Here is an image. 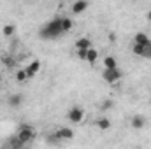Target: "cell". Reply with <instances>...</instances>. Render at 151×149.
Listing matches in <instances>:
<instances>
[{"instance_id":"6da1fadb","label":"cell","mask_w":151,"mask_h":149,"mask_svg":"<svg viewBox=\"0 0 151 149\" xmlns=\"http://www.w3.org/2000/svg\"><path fill=\"white\" fill-rule=\"evenodd\" d=\"M62 34H63V32H62V18L51 19V21L46 23V25L40 28V32H39L40 39H56L58 35H62Z\"/></svg>"},{"instance_id":"7a4b0ae2","label":"cell","mask_w":151,"mask_h":149,"mask_svg":"<svg viewBox=\"0 0 151 149\" xmlns=\"http://www.w3.org/2000/svg\"><path fill=\"white\" fill-rule=\"evenodd\" d=\"M19 140H21V144L25 146V144H28V142H32L34 139H35V130H32L28 125H21V128L18 130V135H16Z\"/></svg>"},{"instance_id":"3957f363","label":"cell","mask_w":151,"mask_h":149,"mask_svg":"<svg viewBox=\"0 0 151 149\" xmlns=\"http://www.w3.org/2000/svg\"><path fill=\"white\" fill-rule=\"evenodd\" d=\"M102 79H104L106 82H109V84H114V82H118V81L121 79V72H119V69H111V70H106V69H104Z\"/></svg>"},{"instance_id":"277c9868","label":"cell","mask_w":151,"mask_h":149,"mask_svg":"<svg viewBox=\"0 0 151 149\" xmlns=\"http://www.w3.org/2000/svg\"><path fill=\"white\" fill-rule=\"evenodd\" d=\"M67 117H69V121L70 123H74V125H79L83 119H84V111L81 109V107H72L69 114H67Z\"/></svg>"},{"instance_id":"5b68a950","label":"cell","mask_w":151,"mask_h":149,"mask_svg":"<svg viewBox=\"0 0 151 149\" xmlns=\"http://www.w3.org/2000/svg\"><path fill=\"white\" fill-rule=\"evenodd\" d=\"M134 44H137V46H142V47H148L151 44V39L148 37V34H144V32H139V34H135V37H134Z\"/></svg>"},{"instance_id":"8992f818","label":"cell","mask_w":151,"mask_h":149,"mask_svg":"<svg viewBox=\"0 0 151 149\" xmlns=\"http://www.w3.org/2000/svg\"><path fill=\"white\" fill-rule=\"evenodd\" d=\"M56 133H58V137H60L62 140H72V139H74V130L69 128V126H62Z\"/></svg>"},{"instance_id":"52a82bcc","label":"cell","mask_w":151,"mask_h":149,"mask_svg":"<svg viewBox=\"0 0 151 149\" xmlns=\"http://www.w3.org/2000/svg\"><path fill=\"white\" fill-rule=\"evenodd\" d=\"M39 70H40V62H39V60H34V62H32V63L25 69V72H27V75H28V77H34Z\"/></svg>"},{"instance_id":"ba28073f","label":"cell","mask_w":151,"mask_h":149,"mask_svg":"<svg viewBox=\"0 0 151 149\" xmlns=\"http://www.w3.org/2000/svg\"><path fill=\"white\" fill-rule=\"evenodd\" d=\"M93 46H91V40L88 37H81V39H77L76 40V49H91Z\"/></svg>"},{"instance_id":"9c48e42d","label":"cell","mask_w":151,"mask_h":149,"mask_svg":"<svg viewBox=\"0 0 151 149\" xmlns=\"http://www.w3.org/2000/svg\"><path fill=\"white\" fill-rule=\"evenodd\" d=\"M88 5H90V4H88L86 0H77L74 5H72V12H74V14H81V12H84V11L88 9Z\"/></svg>"},{"instance_id":"30bf717a","label":"cell","mask_w":151,"mask_h":149,"mask_svg":"<svg viewBox=\"0 0 151 149\" xmlns=\"http://www.w3.org/2000/svg\"><path fill=\"white\" fill-rule=\"evenodd\" d=\"M144 126H146V119H144L142 116H134V117H132V128L141 130V128H144Z\"/></svg>"},{"instance_id":"8fae6325","label":"cell","mask_w":151,"mask_h":149,"mask_svg":"<svg viewBox=\"0 0 151 149\" xmlns=\"http://www.w3.org/2000/svg\"><path fill=\"white\" fill-rule=\"evenodd\" d=\"M104 69H106V70L118 69V62H116L114 56H106V58H104Z\"/></svg>"},{"instance_id":"7c38bea8","label":"cell","mask_w":151,"mask_h":149,"mask_svg":"<svg viewBox=\"0 0 151 149\" xmlns=\"http://www.w3.org/2000/svg\"><path fill=\"white\" fill-rule=\"evenodd\" d=\"M72 27H74V21L70 18H62V32L63 34H69L72 30Z\"/></svg>"},{"instance_id":"4fadbf2b","label":"cell","mask_w":151,"mask_h":149,"mask_svg":"<svg viewBox=\"0 0 151 149\" xmlns=\"http://www.w3.org/2000/svg\"><path fill=\"white\" fill-rule=\"evenodd\" d=\"M21 102H23V97L21 95H11L9 97V105L11 107H19Z\"/></svg>"},{"instance_id":"5bb4252c","label":"cell","mask_w":151,"mask_h":149,"mask_svg":"<svg viewBox=\"0 0 151 149\" xmlns=\"http://www.w3.org/2000/svg\"><path fill=\"white\" fill-rule=\"evenodd\" d=\"M95 125H97L100 130H109V128H111V121H109L107 117H100V119H97Z\"/></svg>"},{"instance_id":"9a60e30c","label":"cell","mask_w":151,"mask_h":149,"mask_svg":"<svg viewBox=\"0 0 151 149\" xmlns=\"http://www.w3.org/2000/svg\"><path fill=\"white\" fill-rule=\"evenodd\" d=\"M14 32H16V27H14V25H11V23L4 25V30H2V34H4L5 37H11V35H14Z\"/></svg>"},{"instance_id":"2e32d148","label":"cell","mask_w":151,"mask_h":149,"mask_svg":"<svg viewBox=\"0 0 151 149\" xmlns=\"http://www.w3.org/2000/svg\"><path fill=\"white\" fill-rule=\"evenodd\" d=\"M97 58H99V51H97L95 47H91V49H88V56H86V62H90V63H93V62H97Z\"/></svg>"},{"instance_id":"e0dca14e","label":"cell","mask_w":151,"mask_h":149,"mask_svg":"<svg viewBox=\"0 0 151 149\" xmlns=\"http://www.w3.org/2000/svg\"><path fill=\"white\" fill-rule=\"evenodd\" d=\"M132 53H134V54H137V56H144V53H146V47H142V46H137V44H132Z\"/></svg>"},{"instance_id":"ac0fdd59","label":"cell","mask_w":151,"mask_h":149,"mask_svg":"<svg viewBox=\"0 0 151 149\" xmlns=\"http://www.w3.org/2000/svg\"><path fill=\"white\" fill-rule=\"evenodd\" d=\"M47 142H49V144H58V142H62V139H60L58 133L55 132V133H49V135H47Z\"/></svg>"},{"instance_id":"d6986e66","label":"cell","mask_w":151,"mask_h":149,"mask_svg":"<svg viewBox=\"0 0 151 149\" xmlns=\"http://www.w3.org/2000/svg\"><path fill=\"white\" fill-rule=\"evenodd\" d=\"M27 79H28V75L25 72V69H21V70L16 72V81H18V82H23V81H27Z\"/></svg>"},{"instance_id":"ffe728a7","label":"cell","mask_w":151,"mask_h":149,"mask_svg":"<svg viewBox=\"0 0 151 149\" xmlns=\"http://www.w3.org/2000/svg\"><path fill=\"white\" fill-rule=\"evenodd\" d=\"M113 105H114V102L111 100V98H107V100H104V104L100 105V109H102V111H109Z\"/></svg>"},{"instance_id":"44dd1931","label":"cell","mask_w":151,"mask_h":149,"mask_svg":"<svg viewBox=\"0 0 151 149\" xmlns=\"http://www.w3.org/2000/svg\"><path fill=\"white\" fill-rule=\"evenodd\" d=\"M76 54H77V58H79V60H84V62H86L88 51H86V49H76Z\"/></svg>"},{"instance_id":"7402d4cb","label":"cell","mask_w":151,"mask_h":149,"mask_svg":"<svg viewBox=\"0 0 151 149\" xmlns=\"http://www.w3.org/2000/svg\"><path fill=\"white\" fill-rule=\"evenodd\" d=\"M144 58H151V44L146 47V53H144Z\"/></svg>"},{"instance_id":"603a6c76","label":"cell","mask_w":151,"mask_h":149,"mask_svg":"<svg viewBox=\"0 0 151 149\" xmlns=\"http://www.w3.org/2000/svg\"><path fill=\"white\" fill-rule=\"evenodd\" d=\"M2 62H4L7 67H12V60H9V58H2Z\"/></svg>"},{"instance_id":"cb8c5ba5","label":"cell","mask_w":151,"mask_h":149,"mask_svg":"<svg viewBox=\"0 0 151 149\" xmlns=\"http://www.w3.org/2000/svg\"><path fill=\"white\" fill-rule=\"evenodd\" d=\"M109 40H111V42H114V40H116V35H114V34H111V35H109Z\"/></svg>"},{"instance_id":"d4e9b609","label":"cell","mask_w":151,"mask_h":149,"mask_svg":"<svg viewBox=\"0 0 151 149\" xmlns=\"http://www.w3.org/2000/svg\"><path fill=\"white\" fill-rule=\"evenodd\" d=\"M148 19H150V21H151V11H150V12H148Z\"/></svg>"},{"instance_id":"484cf974","label":"cell","mask_w":151,"mask_h":149,"mask_svg":"<svg viewBox=\"0 0 151 149\" xmlns=\"http://www.w3.org/2000/svg\"><path fill=\"white\" fill-rule=\"evenodd\" d=\"M9 149H18V148H9Z\"/></svg>"},{"instance_id":"4316f807","label":"cell","mask_w":151,"mask_h":149,"mask_svg":"<svg viewBox=\"0 0 151 149\" xmlns=\"http://www.w3.org/2000/svg\"><path fill=\"white\" fill-rule=\"evenodd\" d=\"M0 86H2V79H0Z\"/></svg>"}]
</instances>
